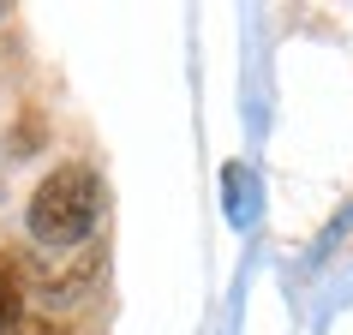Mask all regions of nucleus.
<instances>
[{"label":"nucleus","mask_w":353,"mask_h":335,"mask_svg":"<svg viewBox=\"0 0 353 335\" xmlns=\"http://www.w3.org/2000/svg\"><path fill=\"white\" fill-rule=\"evenodd\" d=\"M12 335H66V323H60V317H24Z\"/></svg>","instance_id":"obj_3"},{"label":"nucleus","mask_w":353,"mask_h":335,"mask_svg":"<svg viewBox=\"0 0 353 335\" xmlns=\"http://www.w3.org/2000/svg\"><path fill=\"white\" fill-rule=\"evenodd\" d=\"M96 216H102V180H96L84 162H60L54 174H42L37 198L24 210V222H30V240L37 245H84L90 240Z\"/></svg>","instance_id":"obj_1"},{"label":"nucleus","mask_w":353,"mask_h":335,"mask_svg":"<svg viewBox=\"0 0 353 335\" xmlns=\"http://www.w3.org/2000/svg\"><path fill=\"white\" fill-rule=\"evenodd\" d=\"M24 323V276H19V258L0 252V335H12Z\"/></svg>","instance_id":"obj_2"}]
</instances>
